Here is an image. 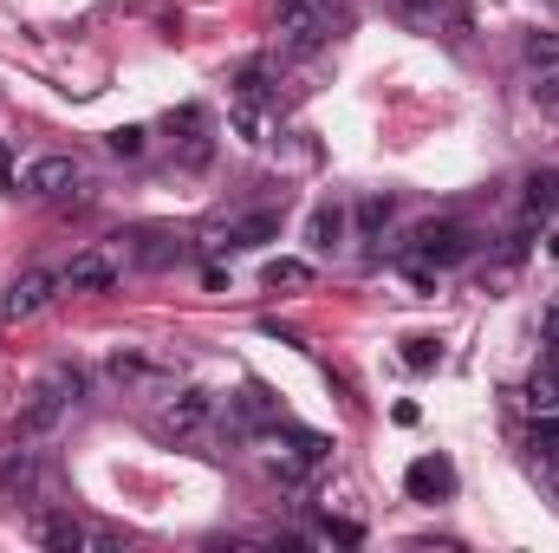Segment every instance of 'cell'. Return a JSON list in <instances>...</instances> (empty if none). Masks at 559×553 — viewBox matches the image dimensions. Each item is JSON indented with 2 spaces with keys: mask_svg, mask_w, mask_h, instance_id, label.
<instances>
[{
  "mask_svg": "<svg viewBox=\"0 0 559 553\" xmlns=\"http://www.w3.org/2000/svg\"><path fill=\"white\" fill-rule=\"evenodd\" d=\"M521 52H527V66H534L540 79L559 72V33H547V26H540V33H527V46H521Z\"/></svg>",
  "mask_w": 559,
  "mask_h": 553,
  "instance_id": "cell-16",
  "label": "cell"
},
{
  "mask_svg": "<svg viewBox=\"0 0 559 553\" xmlns=\"http://www.w3.org/2000/svg\"><path fill=\"white\" fill-rule=\"evenodd\" d=\"M559 209V176H534L527 183V215H554Z\"/></svg>",
  "mask_w": 559,
  "mask_h": 553,
  "instance_id": "cell-19",
  "label": "cell"
},
{
  "mask_svg": "<svg viewBox=\"0 0 559 553\" xmlns=\"http://www.w3.org/2000/svg\"><path fill=\"white\" fill-rule=\"evenodd\" d=\"M138 261L143 268H169V261H182V242H169V235H138Z\"/></svg>",
  "mask_w": 559,
  "mask_h": 553,
  "instance_id": "cell-18",
  "label": "cell"
},
{
  "mask_svg": "<svg viewBox=\"0 0 559 553\" xmlns=\"http://www.w3.org/2000/svg\"><path fill=\"white\" fill-rule=\"evenodd\" d=\"M143 138H150V131H143V125H124V131H111V156H143Z\"/></svg>",
  "mask_w": 559,
  "mask_h": 553,
  "instance_id": "cell-22",
  "label": "cell"
},
{
  "mask_svg": "<svg viewBox=\"0 0 559 553\" xmlns=\"http://www.w3.org/2000/svg\"><path fill=\"white\" fill-rule=\"evenodd\" d=\"M235 131H241L248 143H261V118H254V105H248V98L235 105Z\"/></svg>",
  "mask_w": 559,
  "mask_h": 553,
  "instance_id": "cell-23",
  "label": "cell"
},
{
  "mask_svg": "<svg viewBox=\"0 0 559 553\" xmlns=\"http://www.w3.org/2000/svg\"><path fill=\"white\" fill-rule=\"evenodd\" d=\"M39 541H46L52 553H79L85 548V528H79L72 515H46V521H39Z\"/></svg>",
  "mask_w": 559,
  "mask_h": 553,
  "instance_id": "cell-13",
  "label": "cell"
},
{
  "mask_svg": "<svg viewBox=\"0 0 559 553\" xmlns=\"http://www.w3.org/2000/svg\"><path fill=\"white\" fill-rule=\"evenodd\" d=\"M72 404H79V398H72V391L46 372V385H39V391H26V404L13 411V443H39V436H52V430L66 423V411H72Z\"/></svg>",
  "mask_w": 559,
  "mask_h": 553,
  "instance_id": "cell-1",
  "label": "cell"
},
{
  "mask_svg": "<svg viewBox=\"0 0 559 553\" xmlns=\"http://www.w3.org/2000/svg\"><path fill=\"white\" fill-rule=\"evenodd\" d=\"M79 156H33L26 169H20V196H33V202H59V196H72L79 189Z\"/></svg>",
  "mask_w": 559,
  "mask_h": 553,
  "instance_id": "cell-4",
  "label": "cell"
},
{
  "mask_svg": "<svg viewBox=\"0 0 559 553\" xmlns=\"http://www.w3.org/2000/svg\"><path fill=\"white\" fill-rule=\"evenodd\" d=\"M527 411L534 416L559 411V352H540V365L527 372Z\"/></svg>",
  "mask_w": 559,
  "mask_h": 553,
  "instance_id": "cell-10",
  "label": "cell"
},
{
  "mask_svg": "<svg viewBox=\"0 0 559 553\" xmlns=\"http://www.w3.org/2000/svg\"><path fill=\"white\" fill-rule=\"evenodd\" d=\"M411 255L429 261V268H455V261L475 255V242H468L462 222H417V228H411Z\"/></svg>",
  "mask_w": 559,
  "mask_h": 553,
  "instance_id": "cell-2",
  "label": "cell"
},
{
  "mask_svg": "<svg viewBox=\"0 0 559 553\" xmlns=\"http://www.w3.org/2000/svg\"><path fill=\"white\" fill-rule=\"evenodd\" d=\"M52 286H59V274H20V280H7L0 286V326H13V319H33L46 299H52Z\"/></svg>",
  "mask_w": 559,
  "mask_h": 553,
  "instance_id": "cell-5",
  "label": "cell"
},
{
  "mask_svg": "<svg viewBox=\"0 0 559 553\" xmlns=\"http://www.w3.org/2000/svg\"><path fill=\"white\" fill-rule=\"evenodd\" d=\"M0 176H7V156H0Z\"/></svg>",
  "mask_w": 559,
  "mask_h": 553,
  "instance_id": "cell-27",
  "label": "cell"
},
{
  "mask_svg": "<svg viewBox=\"0 0 559 553\" xmlns=\"http://www.w3.org/2000/svg\"><path fill=\"white\" fill-rule=\"evenodd\" d=\"M274 235H280V215H274V209H261V215H241V222H228L222 248H261V242H274Z\"/></svg>",
  "mask_w": 559,
  "mask_h": 553,
  "instance_id": "cell-11",
  "label": "cell"
},
{
  "mask_svg": "<svg viewBox=\"0 0 559 553\" xmlns=\"http://www.w3.org/2000/svg\"><path fill=\"white\" fill-rule=\"evenodd\" d=\"M0 495H7V502H20V495H33V456H26L20 443H13V449L0 456Z\"/></svg>",
  "mask_w": 559,
  "mask_h": 553,
  "instance_id": "cell-12",
  "label": "cell"
},
{
  "mask_svg": "<svg viewBox=\"0 0 559 553\" xmlns=\"http://www.w3.org/2000/svg\"><path fill=\"white\" fill-rule=\"evenodd\" d=\"M267 286H312V261H299V255H274L267 268H261Z\"/></svg>",
  "mask_w": 559,
  "mask_h": 553,
  "instance_id": "cell-14",
  "label": "cell"
},
{
  "mask_svg": "<svg viewBox=\"0 0 559 553\" xmlns=\"http://www.w3.org/2000/svg\"><path fill=\"white\" fill-rule=\"evenodd\" d=\"M182 125H189V138H182V169H202V163L215 156V138L195 125V111H182Z\"/></svg>",
  "mask_w": 559,
  "mask_h": 553,
  "instance_id": "cell-17",
  "label": "cell"
},
{
  "mask_svg": "<svg viewBox=\"0 0 559 553\" xmlns=\"http://www.w3.org/2000/svg\"><path fill=\"white\" fill-rule=\"evenodd\" d=\"M404 365H411V372H436V365H442V345H436V339H404Z\"/></svg>",
  "mask_w": 559,
  "mask_h": 553,
  "instance_id": "cell-20",
  "label": "cell"
},
{
  "mask_svg": "<svg viewBox=\"0 0 559 553\" xmlns=\"http://www.w3.org/2000/svg\"><path fill=\"white\" fill-rule=\"evenodd\" d=\"M404 489H411V502H449L455 495V462L449 456H417L404 469Z\"/></svg>",
  "mask_w": 559,
  "mask_h": 553,
  "instance_id": "cell-6",
  "label": "cell"
},
{
  "mask_svg": "<svg viewBox=\"0 0 559 553\" xmlns=\"http://www.w3.org/2000/svg\"><path fill=\"white\" fill-rule=\"evenodd\" d=\"M384 222H391V196H365V202H358V228H365V235H378Z\"/></svg>",
  "mask_w": 559,
  "mask_h": 553,
  "instance_id": "cell-21",
  "label": "cell"
},
{
  "mask_svg": "<svg viewBox=\"0 0 559 553\" xmlns=\"http://www.w3.org/2000/svg\"><path fill=\"white\" fill-rule=\"evenodd\" d=\"M209 416H215L209 391H176L169 411H163V436H195V430H209Z\"/></svg>",
  "mask_w": 559,
  "mask_h": 553,
  "instance_id": "cell-7",
  "label": "cell"
},
{
  "mask_svg": "<svg viewBox=\"0 0 559 553\" xmlns=\"http://www.w3.org/2000/svg\"><path fill=\"white\" fill-rule=\"evenodd\" d=\"M319 534H325V541H338V548H358V541H365V534H358V528H352V521H325V528H319Z\"/></svg>",
  "mask_w": 559,
  "mask_h": 553,
  "instance_id": "cell-24",
  "label": "cell"
},
{
  "mask_svg": "<svg viewBox=\"0 0 559 553\" xmlns=\"http://www.w3.org/2000/svg\"><path fill=\"white\" fill-rule=\"evenodd\" d=\"M527 449H534V462H559V411L534 416V430H527Z\"/></svg>",
  "mask_w": 559,
  "mask_h": 553,
  "instance_id": "cell-15",
  "label": "cell"
},
{
  "mask_svg": "<svg viewBox=\"0 0 559 553\" xmlns=\"http://www.w3.org/2000/svg\"><path fill=\"white\" fill-rule=\"evenodd\" d=\"M540 475H547V489H554V502H559V462H540Z\"/></svg>",
  "mask_w": 559,
  "mask_h": 553,
  "instance_id": "cell-26",
  "label": "cell"
},
{
  "mask_svg": "<svg viewBox=\"0 0 559 553\" xmlns=\"http://www.w3.org/2000/svg\"><path fill=\"white\" fill-rule=\"evenodd\" d=\"M59 286H72V293H111L118 286V261L111 255H72V268L59 274Z\"/></svg>",
  "mask_w": 559,
  "mask_h": 553,
  "instance_id": "cell-8",
  "label": "cell"
},
{
  "mask_svg": "<svg viewBox=\"0 0 559 553\" xmlns=\"http://www.w3.org/2000/svg\"><path fill=\"white\" fill-rule=\"evenodd\" d=\"M306 248H312V255H338V248H345V209H338V202H319V209L306 215Z\"/></svg>",
  "mask_w": 559,
  "mask_h": 553,
  "instance_id": "cell-9",
  "label": "cell"
},
{
  "mask_svg": "<svg viewBox=\"0 0 559 553\" xmlns=\"http://www.w3.org/2000/svg\"><path fill=\"white\" fill-rule=\"evenodd\" d=\"M547 352H559V306L547 313Z\"/></svg>",
  "mask_w": 559,
  "mask_h": 553,
  "instance_id": "cell-25",
  "label": "cell"
},
{
  "mask_svg": "<svg viewBox=\"0 0 559 553\" xmlns=\"http://www.w3.org/2000/svg\"><path fill=\"white\" fill-rule=\"evenodd\" d=\"M332 20H338V0H280V33L293 52H312Z\"/></svg>",
  "mask_w": 559,
  "mask_h": 553,
  "instance_id": "cell-3",
  "label": "cell"
}]
</instances>
